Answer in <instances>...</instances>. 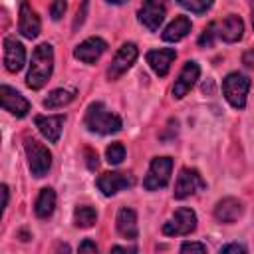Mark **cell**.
<instances>
[{"mask_svg":"<svg viewBox=\"0 0 254 254\" xmlns=\"http://www.w3.org/2000/svg\"><path fill=\"white\" fill-rule=\"evenodd\" d=\"M135 250L137 248H133V246L131 248H127V246H113L111 248V252H135Z\"/></svg>","mask_w":254,"mask_h":254,"instance_id":"obj_35","label":"cell"},{"mask_svg":"<svg viewBox=\"0 0 254 254\" xmlns=\"http://www.w3.org/2000/svg\"><path fill=\"white\" fill-rule=\"evenodd\" d=\"M54 208H56V192H54V189L46 187V189L40 190V194L36 198V206H34L36 216L38 218H48V216H52Z\"/></svg>","mask_w":254,"mask_h":254,"instance_id":"obj_22","label":"cell"},{"mask_svg":"<svg viewBox=\"0 0 254 254\" xmlns=\"http://www.w3.org/2000/svg\"><path fill=\"white\" fill-rule=\"evenodd\" d=\"M171 171H173V159L171 157H155L151 161L149 173L143 181V187L147 190H157L167 187L169 179H171Z\"/></svg>","mask_w":254,"mask_h":254,"instance_id":"obj_5","label":"cell"},{"mask_svg":"<svg viewBox=\"0 0 254 254\" xmlns=\"http://www.w3.org/2000/svg\"><path fill=\"white\" fill-rule=\"evenodd\" d=\"M181 252H206V246L200 242H185L181 246Z\"/></svg>","mask_w":254,"mask_h":254,"instance_id":"obj_29","label":"cell"},{"mask_svg":"<svg viewBox=\"0 0 254 254\" xmlns=\"http://www.w3.org/2000/svg\"><path fill=\"white\" fill-rule=\"evenodd\" d=\"M250 89V79L238 71H232L224 77L222 81V93L226 97V101L234 107V109H242L246 105V95Z\"/></svg>","mask_w":254,"mask_h":254,"instance_id":"obj_3","label":"cell"},{"mask_svg":"<svg viewBox=\"0 0 254 254\" xmlns=\"http://www.w3.org/2000/svg\"><path fill=\"white\" fill-rule=\"evenodd\" d=\"M18 28H20V34L28 40L36 38L40 34V18L38 14L32 10V6L28 2H22L20 4V22H18Z\"/></svg>","mask_w":254,"mask_h":254,"instance_id":"obj_19","label":"cell"},{"mask_svg":"<svg viewBox=\"0 0 254 254\" xmlns=\"http://www.w3.org/2000/svg\"><path fill=\"white\" fill-rule=\"evenodd\" d=\"M65 8H67L65 0H54V4H52V8H50L52 18H54V20H60V18L65 14Z\"/></svg>","mask_w":254,"mask_h":254,"instance_id":"obj_28","label":"cell"},{"mask_svg":"<svg viewBox=\"0 0 254 254\" xmlns=\"http://www.w3.org/2000/svg\"><path fill=\"white\" fill-rule=\"evenodd\" d=\"M52 69H54V48L44 42V44L36 46V50L32 54V64H30V71L26 75V85L30 89L44 87L52 75Z\"/></svg>","mask_w":254,"mask_h":254,"instance_id":"obj_1","label":"cell"},{"mask_svg":"<svg viewBox=\"0 0 254 254\" xmlns=\"http://www.w3.org/2000/svg\"><path fill=\"white\" fill-rule=\"evenodd\" d=\"M242 62H244V65H248V67H254V50H248V52L242 56Z\"/></svg>","mask_w":254,"mask_h":254,"instance_id":"obj_33","label":"cell"},{"mask_svg":"<svg viewBox=\"0 0 254 254\" xmlns=\"http://www.w3.org/2000/svg\"><path fill=\"white\" fill-rule=\"evenodd\" d=\"M220 252H246V248L242 246V244H224L222 248H220Z\"/></svg>","mask_w":254,"mask_h":254,"instance_id":"obj_30","label":"cell"},{"mask_svg":"<svg viewBox=\"0 0 254 254\" xmlns=\"http://www.w3.org/2000/svg\"><path fill=\"white\" fill-rule=\"evenodd\" d=\"M24 62H26V50L22 46V42H18L14 36H8L4 40V64H6V69L16 73L24 67Z\"/></svg>","mask_w":254,"mask_h":254,"instance_id":"obj_11","label":"cell"},{"mask_svg":"<svg viewBox=\"0 0 254 254\" xmlns=\"http://www.w3.org/2000/svg\"><path fill=\"white\" fill-rule=\"evenodd\" d=\"M109 4H121V2H125V0H107Z\"/></svg>","mask_w":254,"mask_h":254,"instance_id":"obj_36","label":"cell"},{"mask_svg":"<svg viewBox=\"0 0 254 254\" xmlns=\"http://www.w3.org/2000/svg\"><path fill=\"white\" fill-rule=\"evenodd\" d=\"M179 4L194 14H204L212 6V0H179Z\"/></svg>","mask_w":254,"mask_h":254,"instance_id":"obj_26","label":"cell"},{"mask_svg":"<svg viewBox=\"0 0 254 254\" xmlns=\"http://www.w3.org/2000/svg\"><path fill=\"white\" fill-rule=\"evenodd\" d=\"M117 230L121 236L133 240L139 236V228H137V214L133 208H127L123 206L119 212H117Z\"/></svg>","mask_w":254,"mask_h":254,"instance_id":"obj_20","label":"cell"},{"mask_svg":"<svg viewBox=\"0 0 254 254\" xmlns=\"http://www.w3.org/2000/svg\"><path fill=\"white\" fill-rule=\"evenodd\" d=\"M200 189H204V181H202L200 173L196 169H183L177 177L175 198H187Z\"/></svg>","mask_w":254,"mask_h":254,"instance_id":"obj_8","label":"cell"},{"mask_svg":"<svg viewBox=\"0 0 254 254\" xmlns=\"http://www.w3.org/2000/svg\"><path fill=\"white\" fill-rule=\"evenodd\" d=\"M26 155H28V165L34 177H46L50 167H52V153L48 147H44L36 139H26Z\"/></svg>","mask_w":254,"mask_h":254,"instance_id":"obj_4","label":"cell"},{"mask_svg":"<svg viewBox=\"0 0 254 254\" xmlns=\"http://www.w3.org/2000/svg\"><path fill=\"white\" fill-rule=\"evenodd\" d=\"M175 50L171 48H163V50H151L147 52V64L151 65V69L159 75V77H165L171 69V64L175 60Z\"/></svg>","mask_w":254,"mask_h":254,"instance_id":"obj_16","label":"cell"},{"mask_svg":"<svg viewBox=\"0 0 254 254\" xmlns=\"http://www.w3.org/2000/svg\"><path fill=\"white\" fill-rule=\"evenodd\" d=\"M79 252H97V246H95V242H91V240H83V242L79 244Z\"/></svg>","mask_w":254,"mask_h":254,"instance_id":"obj_31","label":"cell"},{"mask_svg":"<svg viewBox=\"0 0 254 254\" xmlns=\"http://www.w3.org/2000/svg\"><path fill=\"white\" fill-rule=\"evenodd\" d=\"M0 95H2V107H4L6 111H10L12 115L24 117V115L30 111V101H28L22 93H18L14 87L2 85V87H0Z\"/></svg>","mask_w":254,"mask_h":254,"instance_id":"obj_13","label":"cell"},{"mask_svg":"<svg viewBox=\"0 0 254 254\" xmlns=\"http://www.w3.org/2000/svg\"><path fill=\"white\" fill-rule=\"evenodd\" d=\"M83 123L89 131L99 133V135H111L121 129V117L111 113L101 101H95L87 107Z\"/></svg>","mask_w":254,"mask_h":254,"instance_id":"obj_2","label":"cell"},{"mask_svg":"<svg viewBox=\"0 0 254 254\" xmlns=\"http://www.w3.org/2000/svg\"><path fill=\"white\" fill-rule=\"evenodd\" d=\"M214 36H216V32H214V22H212V24H208V26L204 28V32L200 34V38H198V44H200L202 48H206V46H210V44H212Z\"/></svg>","mask_w":254,"mask_h":254,"instance_id":"obj_27","label":"cell"},{"mask_svg":"<svg viewBox=\"0 0 254 254\" xmlns=\"http://www.w3.org/2000/svg\"><path fill=\"white\" fill-rule=\"evenodd\" d=\"M196 228V214L194 210L181 206L165 224H163V232L167 236H185L190 234Z\"/></svg>","mask_w":254,"mask_h":254,"instance_id":"obj_6","label":"cell"},{"mask_svg":"<svg viewBox=\"0 0 254 254\" xmlns=\"http://www.w3.org/2000/svg\"><path fill=\"white\" fill-rule=\"evenodd\" d=\"M105 157H107V163L111 165H119L123 159H125V147L121 143H111L105 151Z\"/></svg>","mask_w":254,"mask_h":254,"instance_id":"obj_25","label":"cell"},{"mask_svg":"<svg viewBox=\"0 0 254 254\" xmlns=\"http://www.w3.org/2000/svg\"><path fill=\"white\" fill-rule=\"evenodd\" d=\"M252 26H254V12H252Z\"/></svg>","mask_w":254,"mask_h":254,"instance_id":"obj_37","label":"cell"},{"mask_svg":"<svg viewBox=\"0 0 254 254\" xmlns=\"http://www.w3.org/2000/svg\"><path fill=\"white\" fill-rule=\"evenodd\" d=\"M214 216L218 222H226V224H232L236 222L240 216H242V202L238 198H232V196H226L222 200L216 202L214 206Z\"/></svg>","mask_w":254,"mask_h":254,"instance_id":"obj_18","label":"cell"},{"mask_svg":"<svg viewBox=\"0 0 254 254\" xmlns=\"http://www.w3.org/2000/svg\"><path fill=\"white\" fill-rule=\"evenodd\" d=\"M75 97V91L73 89H54V91H50L48 93V97L44 99V107H48V109H56V107H64V105H67L71 99Z\"/></svg>","mask_w":254,"mask_h":254,"instance_id":"obj_23","label":"cell"},{"mask_svg":"<svg viewBox=\"0 0 254 254\" xmlns=\"http://www.w3.org/2000/svg\"><path fill=\"white\" fill-rule=\"evenodd\" d=\"M135 185V177L131 173H103L97 179V189L105 194V196H113L115 192L133 187Z\"/></svg>","mask_w":254,"mask_h":254,"instance_id":"obj_9","label":"cell"},{"mask_svg":"<svg viewBox=\"0 0 254 254\" xmlns=\"http://www.w3.org/2000/svg\"><path fill=\"white\" fill-rule=\"evenodd\" d=\"M137 54H139V52H137V46H135V44H131V42L123 44V46L119 48V52L115 54V58L111 60L109 67H107V77H109V79H117L121 73H125V71L135 64Z\"/></svg>","mask_w":254,"mask_h":254,"instance_id":"obj_7","label":"cell"},{"mask_svg":"<svg viewBox=\"0 0 254 254\" xmlns=\"http://www.w3.org/2000/svg\"><path fill=\"white\" fill-rule=\"evenodd\" d=\"M6 204H8V187L2 185V208H6Z\"/></svg>","mask_w":254,"mask_h":254,"instance_id":"obj_34","label":"cell"},{"mask_svg":"<svg viewBox=\"0 0 254 254\" xmlns=\"http://www.w3.org/2000/svg\"><path fill=\"white\" fill-rule=\"evenodd\" d=\"M198 73H200L198 64L189 60V62L183 65V69H181L179 77L175 79V85H173V95H175L177 99L185 97V95L190 91V87L194 85V81L198 79Z\"/></svg>","mask_w":254,"mask_h":254,"instance_id":"obj_12","label":"cell"},{"mask_svg":"<svg viewBox=\"0 0 254 254\" xmlns=\"http://www.w3.org/2000/svg\"><path fill=\"white\" fill-rule=\"evenodd\" d=\"M85 155H87V167L89 169H95L97 167V153H93L91 149H87Z\"/></svg>","mask_w":254,"mask_h":254,"instance_id":"obj_32","label":"cell"},{"mask_svg":"<svg viewBox=\"0 0 254 254\" xmlns=\"http://www.w3.org/2000/svg\"><path fill=\"white\" fill-rule=\"evenodd\" d=\"M95 220H97V212L93 206H77L73 210V222L79 228H89L95 224Z\"/></svg>","mask_w":254,"mask_h":254,"instance_id":"obj_24","label":"cell"},{"mask_svg":"<svg viewBox=\"0 0 254 254\" xmlns=\"http://www.w3.org/2000/svg\"><path fill=\"white\" fill-rule=\"evenodd\" d=\"M107 50V44L101 40V38H87L83 40L75 50H73V56L79 60V62H85V64H95L101 54Z\"/></svg>","mask_w":254,"mask_h":254,"instance_id":"obj_15","label":"cell"},{"mask_svg":"<svg viewBox=\"0 0 254 254\" xmlns=\"http://www.w3.org/2000/svg\"><path fill=\"white\" fill-rule=\"evenodd\" d=\"M36 127L40 129V133L50 141V143H58L60 135H62V127H64V115H36Z\"/></svg>","mask_w":254,"mask_h":254,"instance_id":"obj_17","label":"cell"},{"mask_svg":"<svg viewBox=\"0 0 254 254\" xmlns=\"http://www.w3.org/2000/svg\"><path fill=\"white\" fill-rule=\"evenodd\" d=\"M163 20H165V4L161 0H143V6L139 10V22L147 30L157 32Z\"/></svg>","mask_w":254,"mask_h":254,"instance_id":"obj_10","label":"cell"},{"mask_svg":"<svg viewBox=\"0 0 254 254\" xmlns=\"http://www.w3.org/2000/svg\"><path fill=\"white\" fill-rule=\"evenodd\" d=\"M214 32H216V36H218L222 42L232 44V42H238V40L242 38L244 24H242V20H240L238 16L230 14V16H226L222 22H218V24L214 22Z\"/></svg>","mask_w":254,"mask_h":254,"instance_id":"obj_14","label":"cell"},{"mask_svg":"<svg viewBox=\"0 0 254 254\" xmlns=\"http://www.w3.org/2000/svg\"><path fill=\"white\" fill-rule=\"evenodd\" d=\"M190 32V20L187 16H177L163 32V40L165 42H179L183 40L187 34Z\"/></svg>","mask_w":254,"mask_h":254,"instance_id":"obj_21","label":"cell"}]
</instances>
